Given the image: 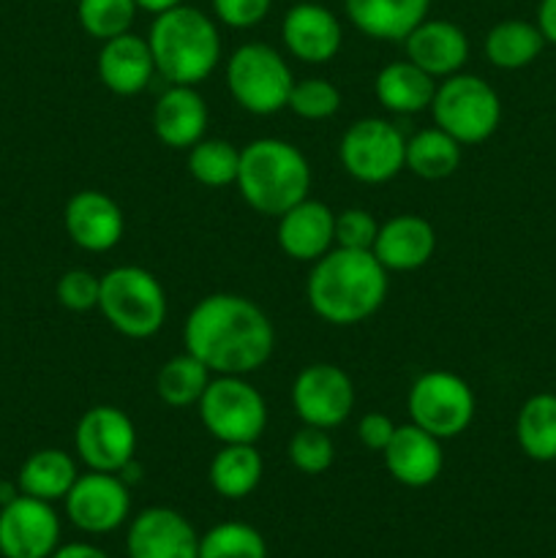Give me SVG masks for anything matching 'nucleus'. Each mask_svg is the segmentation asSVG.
I'll return each instance as SVG.
<instances>
[{
  "label": "nucleus",
  "instance_id": "f257e3e1",
  "mask_svg": "<svg viewBox=\"0 0 556 558\" xmlns=\"http://www.w3.org/2000/svg\"><path fill=\"white\" fill-rule=\"evenodd\" d=\"M183 347L213 376H249L273 357L276 330L265 311L249 298L216 292L189 311Z\"/></svg>",
  "mask_w": 556,
  "mask_h": 558
},
{
  "label": "nucleus",
  "instance_id": "1a4fd4ad",
  "mask_svg": "<svg viewBox=\"0 0 556 558\" xmlns=\"http://www.w3.org/2000/svg\"><path fill=\"white\" fill-rule=\"evenodd\" d=\"M409 417L436 439H456L472 425L478 401L467 379L452 371H428L409 387Z\"/></svg>",
  "mask_w": 556,
  "mask_h": 558
},
{
  "label": "nucleus",
  "instance_id": "9b49d317",
  "mask_svg": "<svg viewBox=\"0 0 556 558\" xmlns=\"http://www.w3.org/2000/svg\"><path fill=\"white\" fill-rule=\"evenodd\" d=\"M74 450L90 472L118 474L136 456V428L118 407H93L80 417Z\"/></svg>",
  "mask_w": 556,
  "mask_h": 558
},
{
  "label": "nucleus",
  "instance_id": "c756f323",
  "mask_svg": "<svg viewBox=\"0 0 556 558\" xmlns=\"http://www.w3.org/2000/svg\"><path fill=\"white\" fill-rule=\"evenodd\" d=\"M461 163V145L439 125L407 140V169L423 180H445Z\"/></svg>",
  "mask_w": 556,
  "mask_h": 558
},
{
  "label": "nucleus",
  "instance_id": "423d86ee",
  "mask_svg": "<svg viewBox=\"0 0 556 558\" xmlns=\"http://www.w3.org/2000/svg\"><path fill=\"white\" fill-rule=\"evenodd\" d=\"M431 112L436 125L447 131L458 145H480L499 129L501 101L488 82L458 71L436 85Z\"/></svg>",
  "mask_w": 556,
  "mask_h": 558
},
{
  "label": "nucleus",
  "instance_id": "37998d69",
  "mask_svg": "<svg viewBox=\"0 0 556 558\" xmlns=\"http://www.w3.org/2000/svg\"><path fill=\"white\" fill-rule=\"evenodd\" d=\"M180 3H185V0H136L140 11H147V14H161V11L174 9Z\"/></svg>",
  "mask_w": 556,
  "mask_h": 558
},
{
  "label": "nucleus",
  "instance_id": "cd10ccee",
  "mask_svg": "<svg viewBox=\"0 0 556 558\" xmlns=\"http://www.w3.org/2000/svg\"><path fill=\"white\" fill-rule=\"evenodd\" d=\"M265 463L254 445H223L210 461V485L223 499H245L262 483Z\"/></svg>",
  "mask_w": 556,
  "mask_h": 558
},
{
  "label": "nucleus",
  "instance_id": "39448f33",
  "mask_svg": "<svg viewBox=\"0 0 556 558\" xmlns=\"http://www.w3.org/2000/svg\"><path fill=\"white\" fill-rule=\"evenodd\" d=\"M98 311L120 336L142 341L167 322V292L145 267L120 265L101 276Z\"/></svg>",
  "mask_w": 556,
  "mask_h": 558
},
{
  "label": "nucleus",
  "instance_id": "6e6552de",
  "mask_svg": "<svg viewBox=\"0 0 556 558\" xmlns=\"http://www.w3.org/2000/svg\"><path fill=\"white\" fill-rule=\"evenodd\" d=\"M200 420L221 445H256L267 428V403L245 376H213L200 398Z\"/></svg>",
  "mask_w": 556,
  "mask_h": 558
},
{
  "label": "nucleus",
  "instance_id": "aec40b11",
  "mask_svg": "<svg viewBox=\"0 0 556 558\" xmlns=\"http://www.w3.org/2000/svg\"><path fill=\"white\" fill-rule=\"evenodd\" d=\"M371 251L387 272L420 270L434 256L436 232L423 216L401 213V216H392L385 223H379Z\"/></svg>",
  "mask_w": 556,
  "mask_h": 558
},
{
  "label": "nucleus",
  "instance_id": "f8f14e48",
  "mask_svg": "<svg viewBox=\"0 0 556 558\" xmlns=\"http://www.w3.org/2000/svg\"><path fill=\"white\" fill-rule=\"evenodd\" d=\"M292 409L305 425L338 428L354 409V385L343 368L333 363H311L294 376Z\"/></svg>",
  "mask_w": 556,
  "mask_h": 558
},
{
  "label": "nucleus",
  "instance_id": "f03ea898",
  "mask_svg": "<svg viewBox=\"0 0 556 558\" xmlns=\"http://www.w3.org/2000/svg\"><path fill=\"white\" fill-rule=\"evenodd\" d=\"M309 305L333 327H354L371 319L387 300V270L374 251L330 248L314 262L305 283Z\"/></svg>",
  "mask_w": 556,
  "mask_h": 558
},
{
  "label": "nucleus",
  "instance_id": "72a5a7b5",
  "mask_svg": "<svg viewBox=\"0 0 556 558\" xmlns=\"http://www.w3.org/2000/svg\"><path fill=\"white\" fill-rule=\"evenodd\" d=\"M136 0H80L76 3V20L87 36L98 41H109L131 31L136 20Z\"/></svg>",
  "mask_w": 556,
  "mask_h": 558
},
{
  "label": "nucleus",
  "instance_id": "2f4dec72",
  "mask_svg": "<svg viewBox=\"0 0 556 558\" xmlns=\"http://www.w3.org/2000/svg\"><path fill=\"white\" fill-rule=\"evenodd\" d=\"M240 150L227 140H200L189 150V174L207 189H227L238 180Z\"/></svg>",
  "mask_w": 556,
  "mask_h": 558
},
{
  "label": "nucleus",
  "instance_id": "6ab92c4d",
  "mask_svg": "<svg viewBox=\"0 0 556 558\" xmlns=\"http://www.w3.org/2000/svg\"><path fill=\"white\" fill-rule=\"evenodd\" d=\"M407 60L434 80L458 74L469 60V38L456 22L428 20L425 16L407 38H403Z\"/></svg>",
  "mask_w": 556,
  "mask_h": 558
},
{
  "label": "nucleus",
  "instance_id": "c9c22d12",
  "mask_svg": "<svg viewBox=\"0 0 556 558\" xmlns=\"http://www.w3.org/2000/svg\"><path fill=\"white\" fill-rule=\"evenodd\" d=\"M289 461L298 472L303 474H322L333 466L336 458V447L327 430L314 428V425H303L298 434L289 439Z\"/></svg>",
  "mask_w": 556,
  "mask_h": 558
},
{
  "label": "nucleus",
  "instance_id": "a18cd8bd",
  "mask_svg": "<svg viewBox=\"0 0 556 558\" xmlns=\"http://www.w3.org/2000/svg\"><path fill=\"white\" fill-rule=\"evenodd\" d=\"M554 558H556V556H554Z\"/></svg>",
  "mask_w": 556,
  "mask_h": 558
},
{
  "label": "nucleus",
  "instance_id": "4468645a",
  "mask_svg": "<svg viewBox=\"0 0 556 558\" xmlns=\"http://www.w3.org/2000/svg\"><path fill=\"white\" fill-rule=\"evenodd\" d=\"M65 515L80 532L109 534L120 529L129 518L131 496L129 485L109 472L80 474L65 496Z\"/></svg>",
  "mask_w": 556,
  "mask_h": 558
},
{
  "label": "nucleus",
  "instance_id": "0eeeda50",
  "mask_svg": "<svg viewBox=\"0 0 556 558\" xmlns=\"http://www.w3.org/2000/svg\"><path fill=\"white\" fill-rule=\"evenodd\" d=\"M227 87L238 107L265 118L287 109L294 76L278 49H273L270 44L251 41L229 54Z\"/></svg>",
  "mask_w": 556,
  "mask_h": 558
},
{
  "label": "nucleus",
  "instance_id": "412c9836",
  "mask_svg": "<svg viewBox=\"0 0 556 558\" xmlns=\"http://www.w3.org/2000/svg\"><path fill=\"white\" fill-rule=\"evenodd\" d=\"M278 245L294 262H316L336 245V213L303 199L278 216Z\"/></svg>",
  "mask_w": 556,
  "mask_h": 558
},
{
  "label": "nucleus",
  "instance_id": "4be33fe9",
  "mask_svg": "<svg viewBox=\"0 0 556 558\" xmlns=\"http://www.w3.org/2000/svg\"><path fill=\"white\" fill-rule=\"evenodd\" d=\"M207 104L191 85H169L153 109V131L172 150H191L207 131Z\"/></svg>",
  "mask_w": 556,
  "mask_h": 558
},
{
  "label": "nucleus",
  "instance_id": "a19ab883",
  "mask_svg": "<svg viewBox=\"0 0 556 558\" xmlns=\"http://www.w3.org/2000/svg\"><path fill=\"white\" fill-rule=\"evenodd\" d=\"M537 27L543 33L545 44H554L556 47V0H540Z\"/></svg>",
  "mask_w": 556,
  "mask_h": 558
},
{
  "label": "nucleus",
  "instance_id": "a878e982",
  "mask_svg": "<svg viewBox=\"0 0 556 558\" xmlns=\"http://www.w3.org/2000/svg\"><path fill=\"white\" fill-rule=\"evenodd\" d=\"M76 477H80V472H76L74 458H71L69 452L47 447V450L33 452V456L22 463L16 485H20V494L52 505V501L69 496Z\"/></svg>",
  "mask_w": 556,
  "mask_h": 558
},
{
  "label": "nucleus",
  "instance_id": "f3484780",
  "mask_svg": "<svg viewBox=\"0 0 556 558\" xmlns=\"http://www.w3.org/2000/svg\"><path fill=\"white\" fill-rule=\"evenodd\" d=\"M281 38L292 58L303 63H330L343 44V31L330 9L309 0H298L281 22Z\"/></svg>",
  "mask_w": 556,
  "mask_h": 558
},
{
  "label": "nucleus",
  "instance_id": "c85d7f7f",
  "mask_svg": "<svg viewBox=\"0 0 556 558\" xmlns=\"http://www.w3.org/2000/svg\"><path fill=\"white\" fill-rule=\"evenodd\" d=\"M516 439L523 456L537 463L556 461V396L537 392L521 407L516 420Z\"/></svg>",
  "mask_w": 556,
  "mask_h": 558
},
{
  "label": "nucleus",
  "instance_id": "b1692460",
  "mask_svg": "<svg viewBox=\"0 0 556 558\" xmlns=\"http://www.w3.org/2000/svg\"><path fill=\"white\" fill-rule=\"evenodd\" d=\"M428 9L431 0H343L349 22L376 41H403Z\"/></svg>",
  "mask_w": 556,
  "mask_h": 558
},
{
  "label": "nucleus",
  "instance_id": "393cba45",
  "mask_svg": "<svg viewBox=\"0 0 556 558\" xmlns=\"http://www.w3.org/2000/svg\"><path fill=\"white\" fill-rule=\"evenodd\" d=\"M376 101L396 114H418L431 109L436 93V80L425 74L423 69L412 63V60H396L387 63L385 69L376 74L374 82Z\"/></svg>",
  "mask_w": 556,
  "mask_h": 558
},
{
  "label": "nucleus",
  "instance_id": "dca6fc26",
  "mask_svg": "<svg viewBox=\"0 0 556 558\" xmlns=\"http://www.w3.org/2000/svg\"><path fill=\"white\" fill-rule=\"evenodd\" d=\"M63 223L71 243L82 251H90V254L112 251L125 232V218L118 202L93 189L76 191L65 202Z\"/></svg>",
  "mask_w": 556,
  "mask_h": 558
},
{
  "label": "nucleus",
  "instance_id": "7c9ffc66",
  "mask_svg": "<svg viewBox=\"0 0 556 558\" xmlns=\"http://www.w3.org/2000/svg\"><path fill=\"white\" fill-rule=\"evenodd\" d=\"M210 379L213 374L207 371V365H202L194 354L183 352L161 365L156 376V392L167 407L185 409L200 403Z\"/></svg>",
  "mask_w": 556,
  "mask_h": 558
},
{
  "label": "nucleus",
  "instance_id": "e433bc0d",
  "mask_svg": "<svg viewBox=\"0 0 556 558\" xmlns=\"http://www.w3.org/2000/svg\"><path fill=\"white\" fill-rule=\"evenodd\" d=\"M55 294H58V303L63 305V308L74 311V314H85V311L98 308L101 278L93 276L90 270L76 267V270H69L60 276Z\"/></svg>",
  "mask_w": 556,
  "mask_h": 558
},
{
  "label": "nucleus",
  "instance_id": "a211bd4d",
  "mask_svg": "<svg viewBox=\"0 0 556 558\" xmlns=\"http://www.w3.org/2000/svg\"><path fill=\"white\" fill-rule=\"evenodd\" d=\"M382 456H385L390 477L407 488H425V485L436 483L442 466H445L442 439L418 428L414 423L396 425V434H392L390 445L382 450Z\"/></svg>",
  "mask_w": 556,
  "mask_h": 558
},
{
  "label": "nucleus",
  "instance_id": "20e7f679",
  "mask_svg": "<svg viewBox=\"0 0 556 558\" xmlns=\"http://www.w3.org/2000/svg\"><path fill=\"white\" fill-rule=\"evenodd\" d=\"M234 185L251 210L278 218L298 202L309 199L311 167L292 142L265 136L240 150Z\"/></svg>",
  "mask_w": 556,
  "mask_h": 558
},
{
  "label": "nucleus",
  "instance_id": "7ed1b4c3",
  "mask_svg": "<svg viewBox=\"0 0 556 558\" xmlns=\"http://www.w3.org/2000/svg\"><path fill=\"white\" fill-rule=\"evenodd\" d=\"M156 74L169 85H200L221 60V36L210 16L194 5H174L153 20L147 33Z\"/></svg>",
  "mask_w": 556,
  "mask_h": 558
},
{
  "label": "nucleus",
  "instance_id": "473e14b6",
  "mask_svg": "<svg viewBox=\"0 0 556 558\" xmlns=\"http://www.w3.org/2000/svg\"><path fill=\"white\" fill-rule=\"evenodd\" d=\"M200 558H267V545L254 526L229 521L200 537Z\"/></svg>",
  "mask_w": 556,
  "mask_h": 558
},
{
  "label": "nucleus",
  "instance_id": "2eb2a0df",
  "mask_svg": "<svg viewBox=\"0 0 556 558\" xmlns=\"http://www.w3.org/2000/svg\"><path fill=\"white\" fill-rule=\"evenodd\" d=\"M125 550L129 558H200V537L178 510L147 507L131 521Z\"/></svg>",
  "mask_w": 556,
  "mask_h": 558
},
{
  "label": "nucleus",
  "instance_id": "58836bf2",
  "mask_svg": "<svg viewBox=\"0 0 556 558\" xmlns=\"http://www.w3.org/2000/svg\"><path fill=\"white\" fill-rule=\"evenodd\" d=\"M273 0H213V14L218 22L234 31L256 27L270 11Z\"/></svg>",
  "mask_w": 556,
  "mask_h": 558
},
{
  "label": "nucleus",
  "instance_id": "79ce46f5",
  "mask_svg": "<svg viewBox=\"0 0 556 558\" xmlns=\"http://www.w3.org/2000/svg\"><path fill=\"white\" fill-rule=\"evenodd\" d=\"M49 558H109L104 550H98L96 545L87 543H71V545H60Z\"/></svg>",
  "mask_w": 556,
  "mask_h": 558
},
{
  "label": "nucleus",
  "instance_id": "c03bdc74",
  "mask_svg": "<svg viewBox=\"0 0 556 558\" xmlns=\"http://www.w3.org/2000/svg\"><path fill=\"white\" fill-rule=\"evenodd\" d=\"M20 496V485H11V483H0V507L9 505L11 499Z\"/></svg>",
  "mask_w": 556,
  "mask_h": 558
},
{
  "label": "nucleus",
  "instance_id": "bb28decb",
  "mask_svg": "<svg viewBox=\"0 0 556 558\" xmlns=\"http://www.w3.org/2000/svg\"><path fill=\"white\" fill-rule=\"evenodd\" d=\"M545 47L537 22L501 20L485 36V58L491 65L505 71H518L532 65Z\"/></svg>",
  "mask_w": 556,
  "mask_h": 558
},
{
  "label": "nucleus",
  "instance_id": "ea45409f",
  "mask_svg": "<svg viewBox=\"0 0 556 558\" xmlns=\"http://www.w3.org/2000/svg\"><path fill=\"white\" fill-rule=\"evenodd\" d=\"M392 434H396V423L382 412H368L358 423V439L374 452L385 450V447L390 445Z\"/></svg>",
  "mask_w": 556,
  "mask_h": 558
},
{
  "label": "nucleus",
  "instance_id": "9d476101",
  "mask_svg": "<svg viewBox=\"0 0 556 558\" xmlns=\"http://www.w3.org/2000/svg\"><path fill=\"white\" fill-rule=\"evenodd\" d=\"M338 156L354 180L379 185L407 169V136L390 120L363 118L343 131Z\"/></svg>",
  "mask_w": 556,
  "mask_h": 558
},
{
  "label": "nucleus",
  "instance_id": "5701e85b",
  "mask_svg": "<svg viewBox=\"0 0 556 558\" xmlns=\"http://www.w3.org/2000/svg\"><path fill=\"white\" fill-rule=\"evenodd\" d=\"M96 71L101 85L112 90L114 96H136V93H142L150 85L153 74H156L147 38L129 31L123 36L101 41Z\"/></svg>",
  "mask_w": 556,
  "mask_h": 558
},
{
  "label": "nucleus",
  "instance_id": "ddd939ff",
  "mask_svg": "<svg viewBox=\"0 0 556 558\" xmlns=\"http://www.w3.org/2000/svg\"><path fill=\"white\" fill-rule=\"evenodd\" d=\"M60 548V518L49 501L20 494L0 507V556L49 558Z\"/></svg>",
  "mask_w": 556,
  "mask_h": 558
},
{
  "label": "nucleus",
  "instance_id": "f704fd0d",
  "mask_svg": "<svg viewBox=\"0 0 556 558\" xmlns=\"http://www.w3.org/2000/svg\"><path fill=\"white\" fill-rule=\"evenodd\" d=\"M338 107H341V90L330 80L319 76L294 82L287 104V109L303 120H327L338 112Z\"/></svg>",
  "mask_w": 556,
  "mask_h": 558
},
{
  "label": "nucleus",
  "instance_id": "4c0bfd02",
  "mask_svg": "<svg viewBox=\"0 0 556 558\" xmlns=\"http://www.w3.org/2000/svg\"><path fill=\"white\" fill-rule=\"evenodd\" d=\"M376 232H379V223H376V218L371 216L368 210L349 207V210L338 213L336 216V245L338 248L371 251L374 248Z\"/></svg>",
  "mask_w": 556,
  "mask_h": 558
}]
</instances>
